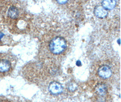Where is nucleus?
I'll list each match as a JSON object with an SVG mask.
<instances>
[{"label": "nucleus", "mask_w": 121, "mask_h": 102, "mask_svg": "<svg viewBox=\"0 0 121 102\" xmlns=\"http://www.w3.org/2000/svg\"><path fill=\"white\" fill-rule=\"evenodd\" d=\"M15 59L8 54H0V78L9 75L13 71Z\"/></svg>", "instance_id": "nucleus-1"}, {"label": "nucleus", "mask_w": 121, "mask_h": 102, "mask_svg": "<svg viewBox=\"0 0 121 102\" xmlns=\"http://www.w3.org/2000/svg\"><path fill=\"white\" fill-rule=\"evenodd\" d=\"M65 40L60 36L54 38L50 42L49 48L53 54H59L63 53L66 48Z\"/></svg>", "instance_id": "nucleus-2"}, {"label": "nucleus", "mask_w": 121, "mask_h": 102, "mask_svg": "<svg viewBox=\"0 0 121 102\" xmlns=\"http://www.w3.org/2000/svg\"><path fill=\"white\" fill-rule=\"evenodd\" d=\"M50 93L54 95L60 94L63 91V88L59 83L57 82H51L49 86Z\"/></svg>", "instance_id": "nucleus-3"}, {"label": "nucleus", "mask_w": 121, "mask_h": 102, "mask_svg": "<svg viewBox=\"0 0 121 102\" xmlns=\"http://www.w3.org/2000/svg\"><path fill=\"white\" fill-rule=\"evenodd\" d=\"M98 73L101 78L106 79L109 78L112 75V70L108 66L102 65L99 68Z\"/></svg>", "instance_id": "nucleus-4"}, {"label": "nucleus", "mask_w": 121, "mask_h": 102, "mask_svg": "<svg viewBox=\"0 0 121 102\" xmlns=\"http://www.w3.org/2000/svg\"><path fill=\"white\" fill-rule=\"evenodd\" d=\"M108 92L107 86L103 83L98 84L95 87V93L99 98H104Z\"/></svg>", "instance_id": "nucleus-5"}, {"label": "nucleus", "mask_w": 121, "mask_h": 102, "mask_svg": "<svg viewBox=\"0 0 121 102\" xmlns=\"http://www.w3.org/2000/svg\"><path fill=\"white\" fill-rule=\"evenodd\" d=\"M94 14L99 18H105L108 15V11L105 10L102 6L98 5L95 7L94 10Z\"/></svg>", "instance_id": "nucleus-6"}, {"label": "nucleus", "mask_w": 121, "mask_h": 102, "mask_svg": "<svg viewBox=\"0 0 121 102\" xmlns=\"http://www.w3.org/2000/svg\"><path fill=\"white\" fill-rule=\"evenodd\" d=\"M102 6L106 10L113 9L116 5L115 0H104L102 2Z\"/></svg>", "instance_id": "nucleus-7"}, {"label": "nucleus", "mask_w": 121, "mask_h": 102, "mask_svg": "<svg viewBox=\"0 0 121 102\" xmlns=\"http://www.w3.org/2000/svg\"><path fill=\"white\" fill-rule=\"evenodd\" d=\"M58 2L60 4H65L67 2V1H65V0L64 1H59V0H58Z\"/></svg>", "instance_id": "nucleus-8"}, {"label": "nucleus", "mask_w": 121, "mask_h": 102, "mask_svg": "<svg viewBox=\"0 0 121 102\" xmlns=\"http://www.w3.org/2000/svg\"><path fill=\"white\" fill-rule=\"evenodd\" d=\"M76 65H77L78 66H80L81 65V62H80V61H77V62Z\"/></svg>", "instance_id": "nucleus-9"}]
</instances>
